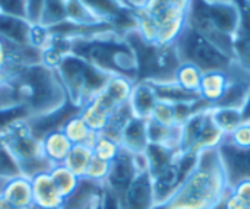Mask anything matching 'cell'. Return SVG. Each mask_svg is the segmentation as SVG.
Masks as SVG:
<instances>
[{
    "instance_id": "f6af8a7d",
    "label": "cell",
    "mask_w": 250,
    "mask_h": 209,
    "mask_svg": "<svg viewBox=\"0 0 250 209\" xmlns=\"http://www.w3.org/2000/svg\"><path fill=\"white\" fill-rule=\"evenodd\" d=\"M215 209H226V207H224V204L221 202V204H220V205H218V207H217Z\"/></svg>"
},
{
    "instance_id": "9a60e30c",
    "label": "cell",
    "mask_w": 250,
    "mask_h": 209,
    "mask_svg": "<svg viewBox=\"0 0 250 209\" xmlns=\"http://www.w3.org/2000/svg\"><path fill=\"white\" fill-rule=\"evenodd\" d=\"M157 103H158V98L152 85L148 81H136L130 100H129V108H130L132 116L148 120Z\"/></svg>"
},
{
    "instance_id": "f35d334b",
    "label": "cell",
    "mask_w": 250,
    "mask_h": 209,
    "mask_svg": "<svg viewBox=\"0 0 250 209\" xmlns=\"http://www.w3.org/2000/svg\"><path fill=\"white\" fill-rule=\"evenodd\" d=\"M45 7V0H26V21L31 25H40Z\"/></svg>"
},
{
    "instance_id": "7bdbcfd3",
    "label": "cell",
    "mask_w": 250,
    "mask_h": 209,
    "mask_svg": "<svg viewBox=\"0 0 250 209\" xmlns=\"http://www.w3.org/2000/svg\"><path fill=\"white\" fill-rule=\"evenodd\" d=\"M0 209H19L16 207H13L10 202H7L3 196H0Z\"/></svg>"
},
{
    "instance_id": "836d02e7",
    "label": "cell",
    "mask_w": 250,
    "mask_h": 209,
    "mask_svg": "<svg viewBox=\"0 0 250 209\" xmlns=\"http://www.w3.org/2000/svg\"><path fill=\"white\" fill-rule=\"evenodd\" d=\"M21 173L19 164L0 136V179H10Z\"/></svg>"
},
{
    "instance_id": "5b68a950",
    "label": "cell",
    "mask_w": 250,
    "mask_h": 209,
    "mask_svg": "<svg viewBox=\"0 0 250 209\" xmlns=\"http://www.w3.org/2000/svg\"><path fill=\"white\" fill-rule=\"evenodd\" d=\"M56 72L69 103L78 108H82L100 94L110 78V75L73 53L64 56Z\"/></svg>"
},
{
    "instance_id": "d6a6232c",
    "label": "cell",
    "mask_w": 250,
    "mask_h": 209,
    "mask_svg": "<svg viewBox=\"0 0 250 209\" xmlns=\"http://www.w3.org/2000/svg\"><path fill=\"white\" fill-rule=\"evenodd\" d=\"M92 152H94V157L107 163H113L117 158V155L122 152V146L117 141L103 133H98L92 142Z\"/></svg>"
},
{
    "instance_id": "60d3db41",
    "label": "cell",
    "mask_w": 250,
    "mask_h": 209,
    "mask_svg": "<svg viewBox=\"0 0 250 209\" xmlns=\"http://www.w3.org/2000/svg\"><path fill=\"white\" fill-rule=\"evenodd\" d=\"M101 209H120L119 202H117V196L113 192H110L108 189H105V192H104Z\"/></svg>"
},
{
    "instance_id": "ac0fdd59",
    "label": "cell",
    "mask_w": 250,
    "mask_h": 209,
    "mask_svg": "<svg viewBox=\"0 0 250 209\" xmlns=\"http://www.w3.org/2000/svg\"><path fill=\"white\" fill-rule=\"evenodd\" d=\"M105 186L94 183L88 179H81L78 189L64 199L62 209H88L100 202L104 196Z\"/></svg>"
},
{
    "instance_id": "7402d4cb",
    "label": "cell",
    "mask_w": 250,
    "mask_h": 209,
    "mask_svg": "<svg viewBox=\"0 0 250 209\" xmlns=\"http://www.w3.org/2000/svg\"><path fill=\"white\" fill-rule=\"evenodd\" d=\"M144 154H145V158H146L148 171H149V174L152 177H155L161 171H164L168 166L173 164V161L179 155V151L171 149L168 146L149 144Z\"/></svg>"
},
{
    "instance_id": "7c38bea8",
    "label": "cell",
    "mask_w": 250,
    "mask_h": 209,
    "mask_svg": "<svg viewBox=\"0 0 250 209\" xmlns=\"http://www.w3.org/2000/svg\"><path fill=\"white\" fill-rule=\"evenodd\" d=\"M32 196L34 208L37 209H62L64 198L54 185L50 171L34 176L32 179Z\"/></svg>"
},
{
    "instance_id": "e575fe53",
    "label": "cell",
    "mask_w": 250,
    "mask_h": 209,
    "mask_svg": "<svg viewBox=\"0 0 250 209\" xmlns=\"http://www.w3.org/2000/svg\"><path fill=\"white\" fill-rule=\"evenodd\" d=\"M110 166L111 163H107V161H103L97 157H94L86 168V173L83 176V179H88L94 183H98V185H105L107 182V177H108V173H110Z\"/></svg>"
},
{
    "instance_id": "7a4b0ae2",
    "label": "cell",
    "mask_w": 250,
    "mask_h": 209,
    "mask_svg": "<svg viewBox=\"0 0 250 209\" xmlns=\"http://www.w3.org/2000/svg\"><path fill=\"white\" fill-rule=\"evenodd\" d=\"M7 81L15 104L28 108L29 119L50 114L69 103L56 69L44 63L25 66Z\"/></svg>"
},
{
    "instance_id": "1f68e13d",
    "label": "cell",
    "mask_w": 250,
    "mask_h": 209,
    "mask_svg": "<svg viewBox=\"0 0 250 209\" xmlns=\"http://www.w3.org/2000/svg\"><path fill=\"white\" fill-rule=\"evenodd\" d=\"M50 176L57 186L59 192L63 195V198H69L79 186L81 177H78L73 171H70L66 166H53L50 170Z\"/></svg>"
},
{
    "instance_id": "ffe728a7",
    "label": "cell",
    "mask_w": 250,
    "mask_h": 209,
    "mask_svg": "<svg viewBox=\"0 0 250 209\" xmlns=\"http://www.w3.org/2000/svg\"><path fill=\"white\" fill-rule=\"evenodd\" d=\"M180 126H164L151 119L146 120V136L148 142L154 145L168 146L171 149H180ZM180 152V151H179Z\"/></svg>"
},
{
    "instance_id": "30bf717a",
    "label": "cell",
    "mask_w": 250,
    "mask_h": 209,
    "mask_svg": "<svg viewBox=\"0 0 250 209\" xmlns=\"http://www.w3.org/2000/svg\"><path fill=\"white\" fill-rule=\"evenodd\" d=\"M218 151L230 188L242 180H250V149H239L224 141Z\"/></svg>"
},
{
    "instance_id": "cb8c5ba5",
    "label": "cell",
    "mask_w": 250,
    "mask_h": 209,
    "mask_svg": "<svg viewBox=\"0 0 250 209\" xmlns=\"http://www.w3.org/2000/svg\"><path fill=\"white\" fill-rule=\"evenodd\" d=\"M202 76H204V72L198 66H195L192 63L180 62L174 70L173 81L183 91L198 95L199 88H201V82H202Z\"/></svg>"
},
{
    "instance_id": "4316f807",
    "label": "cell",
    "mask_w": 250,
    "mask_h": 209,
    "mask_svg": "<svg viewBox=\"0 0 250 209\" xmlns=\"http://www.w3.org/2000/svg\"><path fill=\"white\" fill-rule=\"evenodd\" d=\"M81 117L83 119V122L88 125V127L94 132V133H103V130L107 127L110 119H111V113H108L105 108H103L98 103H95L94 100H91L88 104H85L81 111H79Z\"/></svg>"
},
{
    "instance_id": "9c48e42d",
    "label": "cell",
    "mask_w": 250,
    "mask_h": 209,
    "mask_svg": "<svg viewBox=\"0 0 250 209\" xmlns=\"http://www.w3.org/2000/svg\"><path fill=\"white\" fill-rule=\"evenodd\" d=\"M120 209H154L157 205L154 180L149 171L139 173L133 182L117 195Z\"/></svg>"
},
{
    "instance_id": "8fae6325",
    "label": "cell",
    "mask_w": 250,
    "mask_h": 209,
    "mask_svg": "<svg viewBox=\"0 0 250 209\" xmlns=\"http://www.w3.org/2000/svg\"><path fill=\"white\" fill-rule=\"evenodd\" d=\"M139 174V170L135 163L133 154L122 149L117 158L110 166V173L105 182V189L113 192L116 196L120 195Z\"/></svg>"
},
{
    "instance_id": "5bb4252c",
    "label": "cell",
    "mask_w": 250,
    "mask_h": 209,
    "mask_svg": "<svg viewBox=\"0 0 250 209\" xmlns=\"http://www.w3.org/2000/svg\"><path fill=\"white\" fill-rule=\"evenodd\" d=\"M7 202L19 209L34 208V196H32V180L28 176L18 174L6 180L3 190L0 193Z\"/></svg>"
},
{
    "instance_id": "b9f144b4",
    "label": "cell",
    "mask_w": 250,
    "mask_h": 209,
    "mask_svg": "<svg viewBox=\"0 0 250 209\" xmlns=\"http://www.w3.org/2000/svg\"><path fill=\"white\" fill-rule=\"evenodd\" d=\"M240 113H242L243 122H250V94L248 95V98L245 100V103L242 104Z\"/></svg>"
},
{
    "instance_id": "44dd1931",
    "label": "cell",
    "mask_w": 250,
    "mask_h": 209,
    "mask_svg": "<svg viewBox=\"0 0 250 209\" xmlns=\"http://www.w3.org/2000/svg\"><path fill=\"white\" fill-rule=\"evenodd\" d=\"M211 108V107H209ZM201 110L198 113H195L188 122H185L180 127V152H193L196 142L199 139V135L202 132V127L205 125V120L208 117V110Z\"/></svg>"
},
{
    "instance_id": "2e32d148",
    "label": "cell",
    "mask_w": 250,
    "mask_h": 209,
    "mask_svg": "<svg viewBox=\"0 0 250 209\" xmlns=\"http://www.w3.org/2000/svg\"><path fill=\"white\" fill-rule=\"evenodd\" d=\"M185 179H186V176L183 174V171H182V168H180V166L177 163V157H176V160L173 161L171 166H168L158 176L152 177L157 205L164 204L166 201H168Z\"/></svg>"
},
{
    "instance_id": "4dcf8cb0",
    "label": "cell",
    "mask_w": 250,
    "mask_h": 209,
    "mask_svg": "<svg viewBox=\"0 0 250 209\" xmlns=\"http://www.w3.org/2000/svg\"><path fill=\"white\" fill-rule=\"evenodd\" d=\"M234 63L250 75V26L245 21L234 40Z\"/></svg>"
},
{
    "instance_id": "e0dca14e",
    "label": "cell",
    "mask_w": 250,
    "mask_h": 209,
    "mask_svg": "<svg viewBox=\"0 0 250 209\" xmlns=\"http://www.w3.org/2000/svg\"><path fill=\"white\" fill-rule=\"evenodd\" d=\"M149 145L146 136V120L132 117L123 127L120 136L122 149L130 154H144Z\"/></svg>"
},
{
    "instance_id": "277c9868",
    "label": "cell",
    "mask_w": 250,
    "mask_h": 209,
    "mask_svg": "<svg viewBox=\"0 0 250 209\" xmlns=\"http://www.w3.org/2000/svg\"><path fill=\"white\" fill-rule=\"evenodd\" d=\"M193 0H146L132 10L136 32L146 44L168 47L186 26Z\"/></svg>"
},
{
    "instance_id": "603a6c76",
    "label": "cell",
    "mask_w": 250,
    "mask_h": 209,
    "mask_svg": "<svg viewBox=\"0 0 250 209\" xmlns=\"http://www.w3.org/2000/svg\"><path fill=\"white\" fill-rule=\"evenodd\" d=\"M148 82L152 85L158 101L179 104V103H192L199 98V95L183 91L173 79L171 81H148Z\"/></svg>"
},
{
    "instance_id": "ba28073f",
    "label": "cell",
    "mask_w": 250,
    "mask_h": 209,
    "mask_svg": "<svg viewBox=\"0 0 250 209\" xmlns=\"http://www.w3.org/2000/svg\"><path fill=\"white\" fill-rule=\"evenodd\" d=\"M41 63V51L31 45H18L0 37V81L16 75L22 67Z\"/></svg>"
},
{
    "instance_id": "74e56055",
    "label": "cell",
    "mask_w": 250,
    "mask_h": 209,
    "mask_svg": "<svg viewBox=\"0 0 250 209\" xmlns=\"http://www.w3.org/2000/svg\"><path fill=\"white\" fill-rule=\"evenodd\" d=\"M0 10L26 21V0H0Z\"/></svg>"
},
{
    "instance_id": "bcb514c9",
    "label": "cell",
    "mask_w": 250,
    "mask_h": 209,
    "mask_svg": "<svg viewBox=\"0 0 250 209\" xmlns=\"http://www.w3.org/2000/svg\"><path fill=\"white\" fill-rule=\"evenodd\" d=\"M248 209H250V205H249V207H248Z\"/></svg>"
},
{
    "instance_id": "6da1fadb",
    "label": "cell",
    "mask_w": 250,
    "mask_h": 209,
    "mask_svg": "<svg viewBox=\"0 0 250 209\" xmlns=\"http://www.w3.org/2000/svg\"><path fill=\"white\" fill-rule=\"evenodd\" d=\"M230 185L218 148L201 151L198 163L173 196L154 209H215L227 196Z\"/></svg>"
},
{
    "instance_id": "f546056e",
    "label": "cell",
    "mask_w": 250,
    "mask_h": 209,
    "mask_svg": "<svg viewBox=\"0 0 250 209\" xmlns=\"http://www.w3.org/2000/svg\"><path fill=\"white\" fill-rule=\"evenodd\" d=\"M209 114H211L214 123L226 135H229L239 125L243 123V117H242L240 108H237V107H211L209 108Z\"/></svg>"
},
{
    "instance_id": "4fadbf2b",
    "label": "cell",
    "mask_w": 250,
    "mask_h": 209,
    "mask_svg": "<svg viewBox=\"0 0 250 209\" xmlns=\"http://www.w3.org/2000/svg\"><path fill=\"white\" fill-rule=\"evenodd\" d=\"M229 84H230L229 70L204 72L198 95L205 104H208L209 107H215L224 98Z\"/></svg>"
},
{
    "instance_id": "7dc6e473",
    "label": "cell",
    "mask_w": 250,
    "mask_h": 209,
    "mask_svg": "<svg viewBox=\"0 0 250 209\" xmlns=\"http://www.w3.org/2000/svg\"><path fill=\"white\" fill-rule=\"evenodd\" d=\"M32 209H37V208H32Z\"/></svg>"
},
{
    "instance_id": "d4e9b609",
    "label": "cell",
    "mask_w": 250,
    "mask_h": 209,
    "mask_svg": "<svg viewBox=\"0 0 250 209\" xmlns=\"http://www.w3.org/2000/svg\"><path fill=\"white\" fill-rule=\"evenodd\" d=\"M133 86H135L133 79L127 76H122V75H113L108 78L103 91L108 95V98L117 107H123L129 104Z\"/></svg>"
},
{
    "instance_id": "8d00e7d4",
    "label": "cell",
    "mask_w": 250,
    "mask_h": 209,
    "mask_svg": "<svg viewBox=\"0 0 250 209\" xmlns=\"http://www.w3.org/2000/svg\"><path fill=\"white\" fill-rule=\"evenodd\" d=\"M149 119L157 122V123H161L164 126H177L176 125L174 104H170L166 101H158Z\"/></svg>"
},
{
    "instance_id": "ee69618b",
    "label": "cell",
    "mask_w": 250,
    "mask_h": 209,
    "mask_svg": "<svg viewBox=\"0 0 250 209\" xmlns=\"http://www.w3.org/2000/svg\"><path fill=\"white\" fill-rule=\"evenodd\" d=\"M104 192H105V190H104ZM101 204H103V199H101L100 202H97V204H94V205H92L91 208H88V209H101Z\"/></svg>"
},
{
    "instance_id": "ab89813d",
    "label": "cell",
    "mask_w": 250,
    "mask_h": 209,
    "mask_svg": "<svg viewBox=\"0 0 250 209\" xmlns=\"http://www.w3.org/2000/svg\"><path fill=\"white\" fill-rule=\"evenodd\" d=\"M230 190L237 198H240L245 204L250 205V180H242V182H239L237 185L231 186Z\"/></svg>"
},
{
    "instance_id": "d590c367",
    "label": "cell",
    "mask_w": 250,
    "mask_h": 209,
    "mask_svg": "<svg viewBox=\"0 0 250 209\" xmlns=\"http://www.w3.org/2000/svg\"><path fill=\"white\" fill-rule=\"evenodd\" d=\"M224 141L239 149H250V122L239 125L233 132L226 135Z\"/></svg>"
},
{
    "instance_id": "f1b7e54d",
    "label": "cell",
    "mask_w": 250,
    "mask_h": 209,
    "mask_svg": "<svg viewBox=\"0 0 250 209\" xmlns=\"http://www.w3.org/2000/svg\"><path fill=\"white\" fill-rule=\"evenodd\" d=\"M226 139V133L214 123L209 110H208V117L205 120V125L202 127V132L199 135V139L196 142V146L193 149V152H201L205 149H212V148H218Z\"/></svg>"
},
{
    "instance_id": "8992f818",
    "label": "cell",
    "mask_w": 250,
    "mask_h": 209,
    "mask_svg": "<svg viewBox=\"0 0 250 209\" xmlns=\"http://www.w3.org/2000/svg\"><path fill=\"white\" fill-rule=\"evenodd\" d=\"M3 142L19 164L21 173L28 177H34L51 170V164L47 161L42 152V142L37 138L31 129L29 119H22L10 125L0 133Z\"/></svg>"
},
{
    "instance_id": "d6986e66",
    "label": "cell",
    "mask_w": 250,
    "mask_h": 209,
    "mask_svg": "<svg viewBox=\"0 0 250 209\" xmlns=\"http://www.w3.org/2000/svg\"><path fill=\"white\" fill-rule=\"evenodd\" d=\"M42 152L51 166H60L67 158L73 144L67 139L62 129L47 133L42 139Z\"/></svg>"
},
{
    "instance_id": "83f0119b",
    "label": "cell",
    "mask_w": 250,
    "mask_h": 209,
    "mask_svg": "<svg viewBox=\"0 0 250 209\" xmlns=\"http://www.w3.org/2000/svg\"><path fill=\"white\" fill-rule=\"evenodd\" d=\"M92 158H94V152L91 145H73L63 166H66L78 177L83 179Z\"/></svg>"
},
{
    "instance_id": "3957f363",
    "label": "cell",
    "mask_w": 250,
    "mask_h": 209,
    "mask_svg": "<svg viewBox=\"0 0 250 209\" xmlns=\"http://www.w3.org/2000/svg\"><path fill=\"white\" fill-rule=\"evenodd\" d=\"M242 23L236 0H193L186 25L234 60V40Z\"/></svg>"
},
{
    "instance_id": "484cf974",
    "label": "cell",
    "mask_w": 250,
    "mask_h": 209,
    "mask_svg": "<svg viewBox=\"0 0 250 209\" xmlns=\"http://www.w3.org/2000/svg\"><path fill=\"white\" fill-rule=\"evenodd\" d=\"M62 130L73 145H91L92 146V142L97 136V133H94L88 127V125L83 122L79 113L72 116L63 125Z\"/></svg>"
},
{
    "instance_id": "52a82bcc",
    "label": "cell",
    "mask_w": 250,
    "mask_h": 209,
    "mask_svg": "<svg viewBox=\"0 0 250 209\" xmlns=\"http://www.w3.org/2000/svg\"><path fill=\"white\" fill-rule=\"evenodd\" d=\"M179 62L198 66L202 72L229 70L234 60L188 25L174 42Z\"/></svg>"
}]
</instances>
